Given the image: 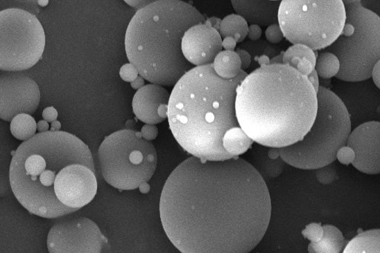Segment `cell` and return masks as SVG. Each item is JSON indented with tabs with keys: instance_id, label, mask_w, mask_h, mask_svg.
<instances>
[{
	"instance_id": "5bb4252c",
	"label": "cell",
	"mask_w": 380,
	"mask_h": 253,
	"mask_svg": "<svg viewBox=\"0 0 380 253\" xmlns=\"http://www.w3.org/2000/svg\"><path fill=\"white\" fill-rule=\"evenodd\" d=\"M223 41L218 30L206 23L198 24L185 33L182 39L183 55L194 67L212 65L223 50Z\"/></svg>"
},
{
	"instance_id": "4fadbf2b",
	"label": "cell",
	"mask_w": 380,
	"mask_h": 253,
	"mask_svg": "<svg viewBox=\"0 0 380 253\" xmlns=\"http://www.w3.org/2000/svg\"><path fill=\"white\" fill-rule=\"evenodd\" d=\"M356 154L353 166L365 174H380V122H367L352 131L347 143Z\"/></svg>"
},
{
	"instance_id": "9c48e42d",
	"label": "cell",
	"mask_w": 380,
	"mask_h": 253,
	"mask_svg": "<svg viewBox=\"0 0 380 253\" xmlns=\"http://www.w3.org/2000/svg\"><path fill=\"white\" fill-rule=\"evenodd\" d=\"M98 160L105 182L121 191H131L150 180L157 156L153 144L143 139L141 132L121 130L105 137Z\"/></svg>"
},
{
	"instance_id": "e0dca14e",
	"label": "cell",
	"mask_w": 380,
	"mask_h": 253,
	"mask_svg": "<svg viewBox=\"0 0 380 253\" xmlns=\"http://www.w3.org/2000/svg\"><path fill=\"white\" fill-rule=\"evenodd\" d=\"M269 147L257 145L252 149L251 160L253 167L257 169L265 180L275 178L284 171L285 163L281 157L277 160H272L268 156Z\"/></svg>"
},
{
	"instance_id": "d590c367",
	"label": "cell",
	"mask_w": 380,
	"mask_h": 253,
	"mask_svg": "<svg viewBox=\"0 0 380 253\" xmlns=\"http://www.w3.org/2000/svg\"><path fill=\"white\" fill-rule=\"evenodd\" d=\"M153 1H150V0H126L125 3H128L129 6L138 9V10L144 8V7L149 6L151 4Z\"/></svg>"
},
{
	"instance_id": "f546056e",
	"label": "cell",
	"mask_w": 380,
	"mask_h": 253,
	"mask_svg": "<svg viewBox=\"0 0 380 253\" xmlns=\"http://www.w3.org/2000/svg\"><path fill=\"white\" fill-rule=\"evenodd\" d=\"M266 37L272 44H279L284 38L282 28L279 24H273L267 28Z\"/></svg>"
},
{
	"instance_id": "681fc988",
	"label": "cell",
	"mask_w": 380,
	"mask_h": 253,
	"mask_svg": "<svg viewBox=\"0 0 380 253\" xmlns=\"http://www.w3.org/2000/svg\"><path fill=\"white\" fill-rule=\"evenodd\" d=\"M308 250H309V253H318V252H316V251L315 250V249H314V247H313V245H312L311 243L309 245Z\"/></svg>"
},
{
	"instance_id": "4dcf8cb0",
	"label": "cell",
	"mask_w": 380,
	"mask_h": 253,
	"mask_svg": "<svg viewBox=\"0 0 380 253\" xmlns=\"http://www.w3.org/2000/svg\"><path fill=\"white\" fill-rule=\"evenodd\" d=\"M139 71L131 63L125 64L120 70V76L126 82L132 83L139 77Z\"/></svg>"
},
{
	"instance_id": "2e32d148",
	"label": "cell",
	"mask_w": 380,
	"mask_h": 253,
	"mask_svg": "<svg viewBox=\"0 0 380 253\" xmlns=\"http://www.w3.org/2000/svg\"><path fill=\"white\" fill-rule=\"evenodd\" d=\"M282 1H249V0H233L232 6L237 15L244 18L248 24L260 27H269L277 24L279 6Z\"/></svg>"
},
{
	"instance_id": "603a6c76",
	"label": "cell",
	"mask_w": 380,
	"mask_h": 253,
	"mask_svg": "<svg viewBox=\"0 0 380 253\" xmlns=\"http://www.w3.org/2000/svg\"><path fill=\"white\" fill-rule=\"evenodd\" d=\"M10 132L15 138L26 142L36 134L37 123L29 114H19L10 122Z\"/></svg>"
},
{
	"instance_id": "d6a6232c",
	"label": "cell",
	"mask_w": 380,
	"mask_h": 253,
	"mask_svg": "<svg viewBox=\"0 0 380 253\" xmlns=\"http://www.w3.org/2000/svg\"><path fill=\"white\" fill-rule=\"evenodd\" d=\"M236 52L241 59V69L245 71L251 65V56L247 50L241 48L236 49Z\"/></svg>"
},
{
	"instance_id": "836d02e7",
	"label": "cell",
	"mask_w": 380,
	"mask_h": 253,
	"mask_svg": "<svg viewBox=\"0 0 380 253\" xmlns=\"http://www.w3.org/2000/svg\"><path fill=\"white\" fill-rule=\"evenodd\" d=\"M43 118L48 122H55L58 118V112L54 107L46 108L43 112Z\"/></svg>"
},
{
	"instance_id": "8fae6325",
	"label": "cell",
	"mask_w": 380,
	"mask_h": 253,
	"mask_svg": "<svg viewBox=\"0 0 380 253\" xmlns=\"http://www.w3.org/2000/svg\"><path fill=\"white\" fill-rule=\"evenodd\" d=\"M96 224L84 217L58 221L47 238L49 253H101L107 243Z\"/></svg>"
},
{
	"instance_id": "f1b7e54d",
	"label": "cell",
	"mask_w": 380,
	"mask_h": 253,
	"mask_svg": "<svg viewBox=\"0 0 380 253\" xmlns=\"http://www.w3.org/2000/svg\"><path fill=\"white\" fill-rule=\"evenodd\" d=\"M356 159L354 151L349 146H344L338 151L336 160L344 165H353Z\"/></svg>"
},
{
	"instance_id": "d6986e66",
	"label": "cell",
	"mask_w": 380,
	"mask_h": 253,
	"mask_svg": "<svg viewBox=\"0 0 380 253\" xmlns=\"http://www.w3.org/2000/svg\"><path fill=\"white\" fill-rule=\"evenodd\" d=\"M213 65L216 75L227 80L236 78L242 71L241 59L236 51H221Z\"/></svg>"
},
{
	"instance_id": "1f68e13d",
	"label": "cell",
	"mask_w": 380,
	"mask_h": 253,
	"mask_svg": "<svg viewBox=\"0 0 380 253\" xmlns=\"http://www.w3.org/2000/svg\"><path fill=\"white\" fill-rule=\"evenodd\" d=\"M143 139L146 141H153L157 138L158 129L155 124H145L141 129Z\"/></svg>"
},
{
	"instance_id": "ba28073f",
	"label": "cell",
	"mask_w": 380,
	"mask_h": 253,
	"mask_svg": "<svg viewBox=\"0 0 380 253\" xmlns=\"http://www.w3.org/2000/svg\"><path fill=\"white\" fill-rule=\"evenodd\" d=\"M345 21L342 0H283L278 15L284 38L314 51L331 46L340 36Z\"/></svg>"
},
{
	"instance_id": "7402d4cb",
	"label": "cell",
	"mask_w": 380,
	"mask_h": 253,
	"mask_svg": "<svg viewBox=\"0 0 380 253\" xmlns=\"http://www.w3.org/2000/svg\"><path fill=\"white\" fill-rule=\"evenodd\" d=\"M248 29L249 25L244 18L237 14H231L221 21L218 32L223 39L232 37L238 44L248 37Z\"/></svg>"
},
{
	"instance_id": "b9f144b4",
	"label": "cell",
	"mask_w": 380,
	"mask_h": 253,
	"mask_svg": "<svg viewBox=\"0 0 380 253\" xmlns=\"http://www.w3.org/2000/svg\"><path fill=\"white\" fill-rule=\"evenodd\" d=\"M49 124L45 120H41L37 123V131L40 133H46L49 131Z\"/></svg>"
},
{
	"instance_id": "4316f807",
	"label": "cell",
	"mask_w": 380,
	"mask_h": 253,
	"mask_svg": "<svg viewBox=\"0 0 380 253\" xmlns=\"http://www.w3.org/2000/svg\"><path fill=\"white\" fill-rule=\"evenodd\" d=\"M316 178L322 185H330L338 178L336 167L332 164L318 169L316 172Z\"/></svg>"
},
{
	"instance_id": "f907efd6",
	"label": "cell",
	"mask_w": 380,
	"mask_h": 253,
	"mask_svg": "<svg viewBox=\"0 0 380 253\" xmlns=\"http://www.w3.org/2000/svg\"><path fill=\"white\" fill-rule=\"evenodd\" d=\"M340 253H343V252H340Z\"/></svg>"
},
{
	"instance_id": "ee69618b",
	"label": "cell",
	"mask_w": 380,
	"mask_h": 253,
	"mask_svg": "<svg viewBox=\"0 0 380 253\" xmlns=\"http://www.w3.org/2000/svg\"><path fill=\"white\" fill-rule=\"evenodd\" d=\"M284 51H282L280 55L273 57L270 59V65H280L283 64V57Z\"/></svg>"
},
{
	"instance_id": "277c9868",
	"label": "cell",
	"mask_w": 380,
	"mask_h": 253,
	"mask_svg": "<svg viewBox=\"0 0 380 253\" xmlns=\"http://www.w3.org/2000/svg\"><path fill=\"white\" fill-rule=\"evenodd\" d=\"M248 76L219 77L214 65L195 67L174 86L168 104V122L177 142L205 161L233 159L224 149V135L240 126L236 113V90Z\"/></svg>"
},
{
	"instance_id": "d4e9b609",
	"label": "cell",
	"mask_w": 380,
	"mask_h": 253,
	"mask_svg": "<svg viewBox=\"0 0 380 253\" xmlns=\"http://www.w3.org/2000/svg\"><path fill=\"white\" fill-rule=\"evenodd\" d=\"M318 55L316 51L313 50L308 46L297 44L293 45L284 53L283 58L298 57L300 59H306L311 61L316 66V59Z\"/></svg>"
},
{
	"instance_id": "60d3db41",
	"label": "cell",
	"mask_w": 380,
	"mask_h": 253,
	"mask_svg": "<svg viewBox=\"0 0 380 253\" xmlns=\"http://www.w3.org/2000/svg\"><path fill=\"white\" fill-rule=\"evenodd\" d=\"M144 79L142 77L139 76L131 83V86L133 89L139 91L144 86Z\"/></svg>"
},
{
	"instance_id": "8d00e7d4",
	"label": "cell",
	"mask_w": 380,
	"mask_h": 253,
	"mask_svg": "<svg viewBox=\"0 0 380 253\" xmlns=\"http://www.w3.org/2000/svg\"><path fill=\"white\" fill-rule=\"evenodd\" d=\"M237 41L232 37H226L223 39V46L225 50L235 51Z\"/></svg>"
},
{
	"instance_id": "7bdbcfd3",
	"label": "cell",
	"mask_w": 380,
	"mask_h": 253,
	"mask_svg": "<svg viewBox=\"0 0 380 253\" xmlns=\"http://www.w3.org/2000/svg\"><path fill=\"white\" fill-rule=\"evenodd\" d=\"M256 60L258 62L260 67L268 66L270 65V59L266 55H262L259 57H257Z\"/></svg>"
},
{
	"instance_id": "ab89813d",
	"label": "cell",
	"mask_w": 380,
	"mask_h": 253,
	"mask_svg": "<svg viewBox=\"0 0 380 253\" xmlns=\"http://www.w3.org/2000/svg\"><path fill=\"white\" fill-rule=\"evenodd\" d=\"M221 21H223V19H221L218 17H212L207 18L206 19L205 23L208 24L209 26L219 31Z\"/></svg>"
},
{
	"instance_id": "9a60e30c",
	"label": "cell",
	"mask_w": 380,
	"mask_h": 253,
	"mask_svg": "<svg viewBox=\"0 0 380 253\" xmlns=\"http://www.w3.org/2000/svg\"><path fill=\"white\" fill-rule=\"evenodd\" d=\"M171 93L162 86L146 84L137 91L132 101L136 118L146 124H157L164 122L158 115V109L163 104H169Z\"/></svg>"
},
{
	"instance_id": "30bf717a",
	"label": "cell",
	"mask_w": 380,
	"mask_h": 253,
	"mask_svg": "<svg viewBox=\"0 0 380 253\" xmlns=\"http://www.w3.org/2000/svg\"><path fill=\"white\" fill-rule=\"evenodd\" d=\"M46 35L37 17L26 10L0 12V69L19 72L35 66L43 57Z\"/></svg>"
},
{
	"instance_id": "ac0fdd59",
	"label": "cell",
	"mask_w": 380,
	"mask_h": 253,
	"mask_svg": "<svg viewBox=\"0 0 380 253\" xmlns=\"http://www.w3.org/2000/svg\"><path fill=\"white\" fill-rule=\"evenodd\" d=\"M343 253H380V229L362 232L347 242Z\"/></svg>"
},
{
	"instance_id": "cb8c5ba5",
	"label": "cell",
	"mask_w": 380,
	"mask_h": 253,
	"mask_svg": "<svg viewBox=\"0 0 380 253\" xmlns=\"http://www.w3.org/2000/svg\"><path fill=\"white\" fill-rule=\"evenodd\" d=\"M340 69V61L332 53L324 50L318 55L315 70L318 72L320 77L324 79L336 77Z\"/></svg>"
},
{
	"instance_id": "44dd1931",
	"label": "cell",
	"mask_w": 380,
	"mask_h": 253,
	"mask_svg": "<svg viewBox=\"0 0 380 253\" xmlns=\"http://www.w3.org/2000/svg\"><path fill=\"white\" fill-rule=\"evenodd\" d=\"M253 142L241 126L227 131L223 138L225 150L233 157L245 153L251 149Z\"/></svg>"
},
{
	"instance_id": "f6af8a7d",
	"label": "cell",
	"mask_w": 380,
	"mask_h": 253,
	"mask_svg": "<svg viewBox=\"0 0 380 253\" xmlns=\"http://www.w3.org/2000/svg\"><path fill=\"white\" fill-rule=\"evenodd\" d=\"M268 154L272 160H277L278 158L281 157L279 149H270L269 147Z\"/></svg>"
},
{
	"instance_id": "8992f818",
	"label": "cell",
	"mask_w": 380,
	"mask_h": 253,
	"mask_svg": "<svg viewBox=\"0 0 380 253\" xmlns=\"http://www.w3.org/2000/svg\"><path fill=\"white\" fill-rule=\"evenodd\" d=\"M318 98V114L307 135L297 143L279 149L285 163L302 170H318L334 163L352 131L349 112L334 92L320 86Z\"/></svg>"
},
{
	"instance_id": "7c38bea8",
	"label": "cell",
	"mask_w": 380,
	"mask_h": 253,
	"mask_svg": "<svg viewBox=\"0 0 380 253\" xmlns=\"http://www.w3.org/2000/svg\"><path fill=\"white\" fill-rule=\"evenodd\" d=\"M37 82L19 72L2 71L0 76V118L12 122L19 114L33 115L39 107Z\"/></svg>"
},
{
	"instance_id": "83f0119b",
	"label": "cell",
	"mask_w": 380,
	"mask_h": 253,
	"mask_svg": "<svg viewBox=\"0 0 380 253\" xmlns=\"http://www.w3.org/2000/svg\"><path fill=\"white\" fill-rule=\"evenodd\" d=\"M302 236L311 241V243L319 242L323 237L324 229L320 223H311L302 230Z\"/></svg>"
},
{
	"instance_id": "3957f363",
	"label": "cell",
	"mask_w": 380,
	"mask_h": 253,
	"mask_svg": "<svg viewBox=\"0 0 380 253\" xmlns=\"http://www.w3.org/2000/svg\"><path fill=\"white\" fill-rule=\"evenodd\" d=\"M318 98L307 77L289 66L253 71L236 90L239 124L250 138L270 149L302 141L318 114Z\"/></svg>"
},
{
	"instance_id": "7dc6e473",
	"label": "cell",
	"mask_w": 380,
	"mask_h": 253,
	"mask_svg": "<svg viewBox=\"0 0 380 253\" xmlns=\"http://www.w3.org/2000/svg\"><path fill=\"white\" fill-rule=\"evenodd\" d=\"M139 189H140V191L144 194H146L150 191V186L147 182H145L143 185H141Z\"/></svg>"
},
{
	"instance_id": "6da1fadb",
	"label": "cell",
	"mask_w": 380,
	"mask_h": 253,
	"mask_svg": "<svg viewBox=\"0 0 380 253\" xmlns=\"http://www.w3.org/2000/svg\"><path fill=\"white\" fill-rule=\"evenodd\" d=\"M271 209L265 179L239 157L189 158L168 177L160 199L163 228L182 253H249L265 236Z\"/></svg>"
},
{
	"instance_id": "bcb514c9",
	"label": "cell",
	"mask_w": 380,
	"mask_h": 253,
	"mask_svg": "<svg viewBox=\"0 0 380 253\" xmlns=\"http://www.w3.org/2000/svg\"><path fill=\"white\" fill-rule=\"evenodd\" d=\"M61 124L58 121L53 122L51 123V131L52 132L60 131Z\"/></svg>"
},
{
	"instance_id": "e575fe53",
	"label": "cell",
	"mask_w": 380,
	"mask_h": 253,
	"mask_svg": "<svg viewBox=\"0 0 380 253\" xmlns=\"http://www.w3.org/2000/svg\"><path fill=\"white\" fill-rule=\"evenodd\" d=\"M262 36V29L257 25H250L248 37L252 41L259 39Z\"/></svg>"
},
{
	"instance_id": "ffe728a7",
	"label": "cell",
	"mask_w": 380,
	"mask_h": 253,
	"mask_svg": "<svg viewBox=\"0 0 380 253\" xmlns=\"http://www.w3.org/2000/svg\"><path fill=\"white\" fill-rule=\"evenodd\" d=\"M322 238L316 243H311L318 253H340L343 252L348 241L340 231L334 225L323 226Z\"/></svg>"
},
{
	"instance_id": "c3c4849f",
	"label": "cell",
	"mask_w": 380,
	"mask_h": 253,
	"mask_svg": "<svg viewBox=\"0 0 380 253\" xmlns=\"http://www.w3.org/2000/svg\"><path fill=\"white\" fill-rule=\"evenodd\" d=\"M38 4L42 7H45L49 4L47 0H42V1H38Z\"/></svg>"
},
{
	"instance_id": "52a82bcc",
	"label": "cell",
	"mask_w": 380,
	"mask_h": 253,
	"mask_svg": "<svg viewBox=\"0 0 380 253\" xmlns=\"http://www.w3.org/2000/svg\"><path fill=\"white\" fill-rule=\"evenodd\" d=\"M346 21L339 37L325 51L339 58L341 69L336 77L345 82L372 78L380 60V17L360 0H345Z\"/></svg>"
},
{
	"instance_id": "74e56055",
	"label": "cell",
	"mask_w": 380,
	"mask_h": 253,
	"mask_svg": "<svg viewBox=\"0 0 380 253\" xmlns=\"http://www.w3.org/2000/svg\"><path fill=\"white\" fill-rule=\"evenodd\" d=\"M309 80L311 83L313 87L314 88L316 93H318L320 86V77L318 72L314 70L311 75L308 77Z\"/></svg>"
},
{
	"instance_id": "5b68a950",
	"label": "cell",
	"mask_w": 380,
	"mask_h": 253,
	"mask_svg": "<svg viewBox=\"0 0 380 253\" xmlns=\"http://www.w3.org/2000/svg\"><path fill=\"white\" fill-rule=\"evenodd\" d=\"M193 6L181 0H156L138 10L126 30V56L145 80L172 87L195 67L186 59L187 31L206 22Z\"/></svg>"
},
{
	"instance_id": "7a4b0ae2",
	"label": "cell",
	"mask_w": 380,
	"mask_h": 253,
	"mask_svg": "<svg viewBox=\"0 0 380 253\" xmlns=\"http://www.w3.org/2000/svg\"><path fill=\"white\" fill-rule=\"evenodd\" d=\"M9 178L21 205L46 218L76 212L98 191L89 147L64 131L40 133L21 144L10 162Z\"/></svg>"
},
{
	"instance_id": "484cf974",
	"label": "cell",
	"mask_w": 380,
	"mask_h": 253,
	"mask_svg": "<svg viewBox=\"0 0 380 253\" xmlns=\"http://www.w3.org/2000/svg\"><path fill=\"white\" fill-rule=\"evenodd\" d=\"M283 64L297 69L305 77H309L315 70V66L309 59L298 57L283 58Z\"/></svg>"
},
{
	"instance_id": "f35d334b",
	"label": "cell",
	"mask_w": 380,
	"mask_h": 253,
	"mask_svg": "<svg viewBox=\"0 0 380 253\" xmlns=\"http://www.w3.org/2000/svg\"><path fill=\"white\" fill-rule=\"evenodd\" d=\"M372 78L373 79L376 86L380 89V60L376 63V65L373 68Z\"/></svg>"
}]
</instances>
